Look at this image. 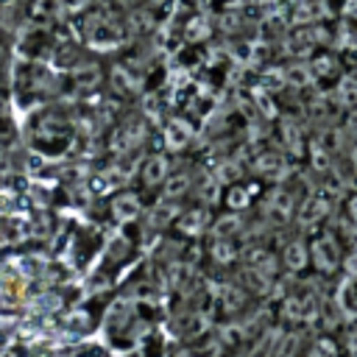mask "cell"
<instances>
[{"label": "cell", "mask_w": 357, "mask_h": 357, "mask_svg": "<svg viewBox=\"0 0 357 357\" xmlns=\"http://www.w3.org/2000/svg\"><path fill=\"white\" fill-rule=\"evenodd\" d=\"M312 259L321 271H332L337 262H340V248H337V240L326 237V240H315L312 245Z\"/></svg>", "instance_id": "cell-1"}, {"label": "cell", "mask_w": 357, "mask_h": 357, "mask_svg": "<svg viewBox=\"0 0 357 357\" xmlns=\"http://www.w3.org/2000/svg\"><path fill=\"white\" fill-rule=\"evenodd\" d=\"M354 298H357V276H349V282L343 284L340 304H349V301H354ZM349 312H351V315H357V304H351V307H349Z\"/></svg>", "instance_id": "cell-5"}, {"label": "cell", "mask_w": 357, "mask_h": 357, "mask_svg": "<svg viewBox=\"0 0 357 357\" xmlns=\"http://www.w3.org/2000/svg\"><path fill=\"white\" fill-rule=\"evenodd\" d=\"M142 178L153 187V184H162V181H167V167H165V159L162 156H151L148 162H145V167H142Z\"/></svg>", "instance_id": "cell-2"}, {"label": "cell", "mask_w": 357, "mask_h": 357, "mask_svg": "<svg viewBox=\"0 0 357 357\" xmlns=\"http://www.w3.org/2000/svg\"><path fill=\"white\" fill-rule=\"evenodd\" d=\"M349 212H351V223H357V198H351V204H349Z\"/></svg>", "instance_id": "cell-6"}, {"label": "cell", "mask_w": 357, "mask_h": 357, "mask_svg": "<svg viewBox=\"0 0 357 357\" xmlns=\"http://www.w3.org/2000/svg\"><path fill=\"white\" fill-rule=\"evenodd\" d=\"M284 265L290 271H301L307 265V248H304V243H290L284 248Z\"/></svg>", "instance_id": "cell-3"}, {"label": "cell", "mask_w": 357, "mask_h": 357, "mask_svg": "<svg viewBox=\"0 0 357 357\" xmlns=\"http://www.w3.org/2000/svg\"><path fill=\"white\" fill-rule=\"evenodd\" d=\"M114 215L117 218H123V220H131V218H137L139 215V201L134 198V195H120L117 201H114Z\"/></svg>", "instance_id": "cell-4"}]
</instances>
